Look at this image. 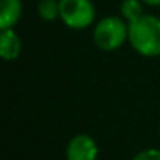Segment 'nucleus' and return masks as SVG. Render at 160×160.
<instances>
[{"label":"nucleus","instance_id":"9d476101","mask_svg":"<svg viewBox=\"0 0 160 160\" xmlns=\"http://www.w3.org/2000/svg\"><path fill=\"white\" fill-rule=\"evenodd\" d=\"M141 2L150 7H160V0H141Z\"/></svg>","mask_w":160,"mask_h":160},{"label":"nucleus","instance_id":"f257e3e1","mask_svg":"<svg viewBox=\"0 0 160 160\" xmlns=\"http://www.w3.org/2000/svg\"><path fill=\"white\" fill-rule=\"evenodd\" d=\"M128 43L143 57H160V18L145 14L132 22H128Z\"/></svg>","mask_w":160,"mask_h":160},{"label":"nucleus","instance_id":"423d86ee","mask_svg":"<svg viewBox=\"0 0 160 160\" xmlns=\"http://www.w3.org/2000/svg\"><path fill=\"white\" fill-rule=\"evenodd\" d=\"M22 14L21 0H0V31L14 29Z\"/></svg>","mask_w":160,"mask_h":160},{"label":"nucleus","instance_id":"20e7f679","mask_svg":"<svg viewBox=\"0 0 160 160\" xmlns=\"http://www.w3.org/2000/svg\"><path fill=\"white\" fill-rule=\"evenodd\" d=\"M98 145L90 134L79 132L69 139L66 146V160H97Z\"/></svg>","mask_w":160,"mask_h":160},{"label":"nucleus","instance_id":"6e6552de","mask_svg":"<svg viewBox=\"0 0 160 160\" xmlns=\"http://www.w3.org/2000/svg\"><path fill=\"white\" fill-rule=\"evenodd\" d=\"M36 12H38V18L43 19L45 22H52L55 19H60L59 0H40Z\"/></svg>","mask_w":160,"mask_h":160},{"label":"nucleus","instance_id":"f03ea898","mask_svg":"<svg viewBox=\"0 0 160 160\" xmlns=\"http://www.w3.org/2000/svg\"><path fill=\"white\" fill-rule=\"evenodd\" d=\"M93 42L103 52H115L128 42V22L121 16H107L93 26Z\"/></svg>","mask_w":160,"mask_h":160},{"label":"nucleus","instance_id":"7ed1b4c3","mask_svg":"<svg viewBox=\"0 0 160 160\" xmlns=\"http://www.w3.org/2000/svg\"><path fill=\"white\" fill-rule=\"evenodd\" d=\"M60 21L69 29H86L97 24V7L91 0H59Z\"/></svg>","mask_w":160,"mask_h":160},{"label":"nucleus","instance_id":"39448f33","mask_svg":"<svg viewBox=\"0 0 160 160\" xmlns=\"http://www.w3.org/2000/svg\"><path fill=\"white\" fill-rule=\"evenodd\" d=\"M22 42L16 29H2L0 31V55L4 60H16L21 55Z\"/></svg>","mask_w":160,"mask_h":160},{"label":"nucleus","instance_id":"1a4fd4ad","mask_svg":"<svg viewBox=\"0 0 160 160\" xmlns=\"http://www.w3.org/2000/svg\"><path fill=\"white\" fill-rule=\"evenodd\" d=\"M131 160H160V148H146L138 152Z\"/></svg>","mask_w":160,"mask_h":160},{"label":"nucleus","instance_id":"0eeeda50","mask_svg":"<svg viewBox=\"0 0 160 160\" xmlns=\"http://www.w3.org/2000/svg\"><path fill=\"white\" fill-rule=\"evenodd\" d=\"M143 2L141 0H122L121 2V18L124 19L126 22H132L136 19H139L141 16H145V11H143Z\"/></svg>","mask_w":160,"mask_h":160}]
</instances>
